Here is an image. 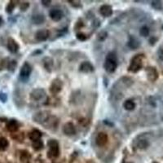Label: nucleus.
<instances>
[{"label":"nucleus","instance_id":"f257e3e1","mask_svg":"<svg viewBox=\"0 0 163 163\" xmlns=\"http://www.w3.org/2000/svg\"><path fill=\"white\" fill-rule=\"evenodd\" d=\"M117 67V57L114 51L109 52L105 59L104 68L109 74H113L116 71Z\"/></svg>","mask_w":163,"mask_h":163},{"label":"nucleus","instance_id":"f03ea898","mask_svg":"<svg viewBox=\"0 0 163 163\" xmlns=\"http://www.w3.org/2000/svg\"><path fill=\"white\" fill-rule=\"evenodd\" d=\"M144 56L141 54L135 55L130 61V65L128 67V71L133 74H135L142 69L143 67V59Z\"/></svg>","mask_w":163,"mask_h":163},{"label":"nucleus","instance_id":"7ed1b4c3","mask_svg":"<svg viewBox=\"0 0 163 163\" xmlns=\"http://www.w3.org/2000/svg\"><path fill=\"white\" fill-rule=\"evenodd\" d=\"M47 146L49 147V151L47 156L50 158H58L60 155V146L56 140H49L47 142Z\"/></svg>","mask_w":163,"mask_h":163},{"label":"nucleus","instance_id":"20e7f679","mask_svg":"<svg viewBox=\"0 0 163 163\" xmlns=\"http://www.w3.org/2000/svg\"><path fill=\"white\" fill-rule=\"evenodd\" d=\"M31 72H32V67L28 62H25L23 65L21 66L20 71V79L24 82L29 80V78L30 76Z\"/></svg>","mask_w":163,"mask_h":163},{"label":"nucleus","instance_id":"39448f33","mask_svg":"<svg viewBox=\"0 0 163 163\" xmlns=\"http://www.w3.org/2000/svg\"><path fill=\"white\" fill-rule=\"evenodd\" d=\"M50 116H51V113L49 111H47V110L40 111V112L36 113L35 114H33V121L38 124L43 125Z\"/></svg>","mask_w":163,"mask_h":163},{"label":"nucleus","instance_id":"423d86ee","mask_svg":"<svg viewBox=\"0 0 163 163\" xmlns=\"http://www.w3.org/2000/svg\"><path fill=\"white\" fill-rule=\"evenodd\" d=\"M59 125V119L58 117L54 116V115H51L47 119V121L44 122L43 126L44 127L47 129V130H57Z\"/></svg>","mask_w":163,"mask_h":163},{"label":"nucleus","instance_id":"0eeeda50","mask_svg":"<svg viewBox=\"0 0 163 163\" xmlns=\"http://www.w3.org/2000/svg\"><path fill=\"white\" fill-rule=\"evenodd\" d=\"M30 99L33 101H40L42 99H43L47 96L46 92L43 88H35L30 92Z\"/></svg>","mask_w":163,"mask_h":163},{"label":"nucleus","instance_id":"6e6552de","mask_svg":"<svg viewBox=\"0 0 163 163\" xmlns=\"http://www.w3.org/2000/svg\"><path fill=\"white\" fill-rule=\"evenodd\" d=\"M63 88V82L60 78H55L51 82V86H50V92L52 95H57L61 92Z\"/></svg>","mask_w":163,"mask_h":163},{"label":"nucleus","instance_id":"1a4fd4ad","mask_svg":"<svg viewBox=\"0 0 163 163\" xmlns=\"http://www.w3.org/2000/svg\"><path fill=\"white\" fill-rule=\"evenodd\" d=\"M146 74H147V78L150 82H155L158 80V72L157 70L155 67L153 66H148L145 69Z\"/></svg>","mask_w":163,"mask_h":163},{"label":"nucleus","instance_id":"9d476101","mask_svg":"<svg viewBox=\"0 0 163 163\" xmlns=\"http://www.w3.org/2000/svg\"><path fill=\"white\" fill-rule=\"evenodd\" d=\"M63 132L67 136H73L76 134V127L72 122H66L63 127Z\"/></svg>","mask_w":163,"mask_h":163},{"label":"nucleus","instance_id":"9b49d317","mask_svg":"<svg viewBox=\"0 0 163 163\" xmlns=\"http://www.w3.org/2000/svg\"><path fill=\"white\" fill-rule=\"evenodd\" d=\"M108 140H109V138H108V135L106 133L99 132L95 138V144L99 147H104L107 144Z\"/></svg>","mask_w":163,"mask_h":163},{"label":"nucleus","instance_id":"f8f14e48","mask_svg":"<svg viewBox=\"0 0 163 163\" xmlns=\"http://www.w3.org/2000/svg\"><path fill=\"white\" fill-rule=\"evenodd\" d=\"M49 36H50V31L48 29H40L37 31V33H35L36 40L38 42H45L47 40Z\"/></svg>","mask_w":163,"mask_h":163},{"label":"nucleus","instance_id":"ddd939ff","mask_svg":"<svg viewBox=\"0 0 163 163\" xmlns=\"http://www.w3.org/2000/svg\"><path fill=\"white\" fill-rule=\"evenodd\" d=\"M7 47H8V51L12 54L16 53V52L19 51V48H20V47H19V44L17 43V42H16L15 39H13V38H8Z\"/></svg>","mask_w":163,"mask_h":163},{"label":"nucleus","instance_id":"4468645a","mask_svg":"<svg viewBox=\"0 0 163 163\" xmlns=\"http://www.w3.org/2000/svg\"><path fill=\"white\" fill-rule=\"evenodd\" d=\"M49 16H50L51 20L56 21V22H58V21H60L63 18L64 13H63V12L61 9H52V10L50 11Z\"/></svg>","mask_w":163,"mask_h":163},{"label":"nucleus","instance_id":"2eb2a0df","mask_svg":"<svg viewBox=\"0 0 163 163\" xmlns=\"http://www.w3.org/2000/svg\"><path fill=\"white\" fill-rule=\"evenodd\" d=\"M79 71L84 74H87V73H92L94 71V66L92 65V64L89 61H84L82 62L80 66H79Z\"/></svg>","mask_w":163,"mask_h":163},{"label":"nucleus","instance_id":"dca6fc26","mask_svg":"<svg viewBox=\"0 0 163 163\" xmlns=\"http://www.w3.org/2000/svg\"><path fill=\"white\" fill-rule=\"evenodd\" d=\"M99 13L105 17H109L113 15V8L110 5L104 4L99 8Z\"/></svg>","mask_w":163,"mask_h":163},{"label":"nucleus","instance_id":"f3484780","mask_svg":"<svg viewBox=\"0 0 163 163\" xmlns=\"http://www.w3.org/2000/svg\"><path fill=\"white\" fill-rule=\"evenodd\" d=\"M127 46L129 48H130L131 50H136L140 47V40L136 38L134 36L130 35L129 37V40H128Z\"/></svg>","mask_w":163,"mask_h":163},{"label":"nucleus","instance_id":"a211bd4d","mask_svg":"<svg viewBox=\"0 0 163 163\" xmlns=\"http://www.w3.org/2000/svg\"><path fill=\"white\" fill-rule=\"evenodd\" d=\"M6 127H7V130L9 132H16L18 129H19V124H18V122L16 119H11L7 123Z\"/></svg>","mask_w":163,"mask_h":163},{"label":"nucleus","instance_id":"6ab92c4d","mask_svg":"<svg viewBox=\"0 0 163 163\" xmlns=\"http://www.w3.org/2000/svg\"><path fill=\"white\" fill-rule=\"evenodd\" d=\"M43 64L44 69H46L47 71L51 73L52 69H53L54 66V61L52 60V58L51 57H44L43 59Z\"/></svg>","mask_w":163,"mask_h":163},{"label":"nucleus","instance_id":"aec40b11","mask_svg":"<svg viewBox=\"0 0 163 163\" xmlns=\"http://www.w3.org/2000/svg\"><path fill=\"white\" fill-rule=\"evenodd\" d=\"M46 20V17L45 16L43 15V14H36V15H33L31 18V21L33 22L34 25H42L43 23L45 22Z\"/></svg>","mask_w":163,"mask_h":163},{"label":"nucleus","instance_id":"412c9836","mask_svg":"<svg viewBox=\"0 0 163 163\" xmlns=\"http://www.w3.org/2000/svg\"><path fill=\"white\" fill-rule=\"evenodd\" d=\"M43 136V134L39 130H37V129H34L32 131L29 132V140H32V141H36V140H41V138Z\"/></svg>","mask_w":163,"mask_h":163},{"label":"nucleus","instance_id":"4be33fe9","mask_svg":"<svg viewBox=\"0 0 163 163\" xmlns=\"http://www.w3.org/2000/svg\"><path fill=\"white\" fill-rule=\"evenodd\" d=\"M123 108L126 110H128V111H132V110L135 109V103L133 101L132 99H127L123 103Z\"/></svg>","mask_w":163,"mask_h":163},{"label":"nucleus","instance_id":"5701e85b","mask_svg":"<svg viewBox=\"0 0 163 163\" xmlns=\"http://www.w3.org/2000/svg\"><path fill=\"white\" fill-rule=\"evenodd\" d=\"M31 156L30 154L29 153V152L27 151H22L21 153H20V161L22 163H29V161H30Z\"/></svg>","mask_w":163,"mask_h":163},{"label":"nucleus","instance_id":"b1692460","mask_svg":"<svg viewBox=\"0 0 163 163\" xmlns=\"http://www.w3.org/2000/svg\"><path fill=\"white\" fill-rule=\"evenodd\" d=\"M32 147L35 151H39L41 149H43L44 147L43 141L42 140H36V141H33L32 143Z\"/></svg>","mask_w":163,"mask_h":163},{"label":"nucleus","instance_id":"393cba45","mask_svg":"<svg viewBox=\"0 0 163 163\" xmlns=\"http://www.w3.org/2000/svg\"><path fill=\"white\" fill-rule=\"evenodd\" d=\"M149 146V143L145 139H141V140H138L137 142V148L140 149H146Z\"/></svg>","mask_w":163,"mask_h":163},{"label":"nucleus","instance_id":"a878e982","mask_svg":"<svg viewBox=\"0 0 163 163\" xmlns=\"http://www.w3.org/2000/svg\"><path fill=\"white\" fill-rule=\"evenodd\" d=\"M9 142L5 137H0V151H4L8 148Z\"/></svg>","mask_w":163,"mask_h":163},{"label":"nucleus","instance_id":"bb28decb","mask_svg":"<svg viewBox=\"0 0 163 163\" xmlns=\"http://www.w3.org/2000/svg\"><path fill=\"white\" fill-rule=\"evenodd\" d=\"M17 67V62L15 61V60H12V61H8V66H7V69L8 70H9L10 72H14Z\"/></svg>","mask_w":163,"mask_h":163},{"label":"nucleus","instance_id":"cd10ccee","mask_svg":"<svg viewBox=\"0 0 163 163\" xmlns=\"http://www.w3.org/2000/svg\"><path fill=\"white\" fill-rule=\"evenodd\" d=\"M16 3L14 1H10L9 3H8V5L6 7V12L8 13V14H11L12 13L13 10L15 9Z\"/></svg>","mask_w":163,"mask_h":163},{"label":"nucleus","instance_id":"c85d7f7f","mask_svg":"<svg viewBox=\"0 0 163 163\" xmlns=\"http://www.w3.org/2000/svg\"><path fill=\"white\" fill-rule=\"evenodd\" d=\"M140 34L143 37H148L149 35V29L147 26H143L140 29Z\"/></svg>","mask_w":163,"mask_h":163},{"label":"nucleus","instance_id":"c756f323","mask_svg":"<svg viewBox=\"0 0 163 163\" xmlns=\"http://www.w3.org/2000/svg\"><path fill=\"white\" fill-rule=\"evenodd\" d=\"M151 5L153 7V8H154L155 10H161L162 8V3L161 1H158V0H155V1H153Z\"/></svg>","mask_w":163,"mask_h":163},{"label":"nucleus","instance_id":"7c9ffc66","mask_svg":"<svg viewBox=\"0 0 163 163\" xmlns=\"http://www.w3.org/2000/svg\"><path fill=\"white\" fill-rule=\"evenodd\" d=\"M108 37V33L106 31L103 30L100 31L99 33H98V35H97V38H98V40L100 41V42H103V41H105Z\"/></svg>","mask_w":163,"mask_h":163},{"label":"nucleus","instance_id":"2f4dec72","mask_svg":"<svg viewBox=\"0 0 163 163\" xmlns=\"http://www.w3.org/2000/svg\"><path fill=\"white\" fill-rule=\"evenodd\" d=\"M68 3H70V5L73 6L74 8H82V4L80 1H75V0H69L68 1Z\"/></svg>","mask_w":163,"mask_h":163},{"label":"nucleus","instance_id":"473e14b6","mask_svg":"<svg viewBox=\"0 0 163 163\" xmlns=\"http://www.w3.org/2000/svg\"><path fill=\"white\" fill-rule=\"evenodd\" d=\"M76 38H78V40H79L80 42H84V41L87 40V35L83 33H78L76 34Z\"/></svg>","mask_w":163,"mask_h":163},{"label":"nucleus","instance_id":"72a5a7b5","mask_svg":"<svg viewBox=\"0 0 163 163\" xmlns=\"http://www.w3.org/2000/svg\"><path fill=\"white\" fill-rule=\"evenodd\" d=\"M29 8V2H22L20 5V9L22 12H26Z\"/></svg>","mask_w":163,"mask_h":163},{"label":"nucleus","instance_id":"f704fd0d","mask_svg":"<svg viewBox=\"0 0 163 163\" xmlns=\"http://www.w3.org/2000/svg\"><path fill=\"white\" fill-rule=\"evenodd\" d=\"M8 61H8V59H4L3 61H1V62H0V71L3 70V69H4L5 68H7L8 64Z\"/></svg>","mask_w":163,"mask_h":163},{"label":"nucleus","instance_id":"c9c22d12","mask_svg":"<svg viewBox=\"0 0 163 163\" xmlns=\"http://www.w3.org/2000/svg\"><path fill=\"white\" fill-rule=\"evenodd\" d=\"M8 100V95L6 93L3 92H0V101L3 102V103H6Z\"/></svg>","mask_w":163,"mask_h":163},{"label":"nucleus","instance_id":"e433bc0d","mask_svg":"<svg viewBox=\"0 0 163 163\" xmlns=\"http://www.w3.org/2000/svg\"><path fill=\"white\" fill-rule=\"evenodd\" d=\"M41 3H42L43 6H44L45 8H48V7H50V5H51V0H42Z\"/></svg>","mask_w":163,"mask_h":163},{"label":"nucleus","instance_id":"4c0bfd02","mask_svg":"<svg viewBox=\"0 0 163 163\" xmlns=\"http://www.w3.org/2000/svg\"><path fill=\"white\" fill-rule=\"evenodd\" d=\"M158 57H159L160 60L163 61V49H160L158 51Z\"/></svg>","mask_w":163,"mask_h":163},{"label":"nucleus","instance_id":"58836bf2","mask_svg":"<svg viewBox=\"0 0 163 163\" xmlns=\"http://www.w3.org/2000/svg\"><path fill=\"white\" fill-rule=\"evenodd\" d=\"M87 120L85 119V118H82L80 121H79V123L81 124V125H83V126H86L87 124Z\"/></svg>","mask_w":163,"mask_h":163},{"label":"nucleus","instance_id":"ea45409f","mask_svg":"<svg viewBox=\"0 0 163 163\" xmlns=\"http://www.w3.org/2000/svg\"><path fill=\"white\" fill-rule=\"evenodd\" d=\"M157 38H154V37H152V38H150V39H149V43L151 44V45H154L155 44V43L157 42Z\"/></svg>","mask_w":163,"mask_h":163},{"label":"nucleus","instance_id":"a19ab883","mask_svg":"<svg viewBox=\"0 0 163 163\" xmlns=\"http://www.w3.org/2000/svg\"><path fill=\"white\" fill-rule=\"evenodd\" d=\"M104 123H105V124H106L107 126H109V127H113V124L112 122H108L107 120H105V121H104Z\"/></svg>","mask_w":163,"mask_h":163},{"label":"nucleus","instance_id":"79ce46f5","mask_svg":"<svg viewBox=\"0 0 163 163\" xmlns=\"http://www.w3.org/2000/svg\"><path fill=\"white\" fill-rule=\"evenodd\" d=\"M3 23V18H2V16H0V26H2Z\"/></svg>","mask_w":163,"mask_h":163},{"label":"nucleus","instance_id":"37998d69","mask_svg":"<svg viewBox=\"0 0 163 163\" xmlns=\"http://www.w3.org/2000/svg\"><path fill=\"white\" fill-rule=\"evenodd\" d=\"M153 163H158V162H157V161H153Z\"/></svg>","mask_w":163,"mask_h":163},{"label":"nucleus","instance_id":"c03bdc74","mask_svg":"<svg viewBox=\"0 0 163 163\" xmlns=\"http://www.w3.org/2000/svg\"><path fill=\"white\" fill-rule=\"evenodd\" d=\"M161 29H163V26H162V27H161Z\"/></svg>","mask_w":163,"mask_h":163},{"label":"nucleus","instance_id":"a18cd8bd","mask_svg":"<svg viewBox=\"0 0 163 163\" xmlns=\"http://www.w3.org/2000/svg\"><path fill=\"white\" fill-rule=\"evenodd\" d=\"M128 163H130V162H128Z\"/></svg>","mask_w":163,"mask_h":163}]
</instances>
